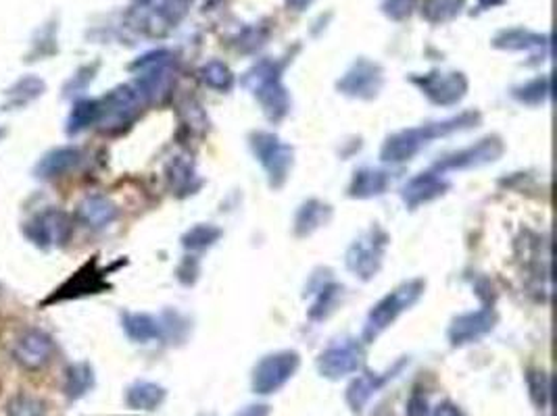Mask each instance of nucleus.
I'll list each match as a JSON object with an SVG mask.
<instances>
[{
	"label": "nucleus",
	"instance_id": "obj_1",
	"mask_svg": "<svg viewBox=\"0 0 557 416\" xmlns=\"http://www.w3.org/2000/svg\"><path fill=\"white\" fill-rule=\"evenodd\" d=\"M478 123H480V112L466 111V112H460L457 117L443 119V121L426 123V125H419V128L401 129L397 131V134H392L391 137H386L384 146H382L380 150V159L388 162V165H401V162L411 161L419 150H422L424 146H428L432 140H436V137H444V136L457 134V131L472 129Z\"/></svg>",
	"mask_w": 557,
	"mask_h": 416
},
{
	"label": "nucleus",
	"instance_id": "obj_2",
	"mask_svg": "<svg viewBox=\"0 0 557 416\" xmlns=\"http://www.w3.org/2000/svg\"><path fill=\"white\" fill-rule=\"evenodd\" d=\"M282 69L284 65L278 61H259L250 67L242 78V86L259 100L263 115L269 121H282L291 111V96H288L284 84H282Z\"/></svg>",
	"mask_w": 557,
	"mask_h": 416
},
{
	"label": "nucleus",
	"instance_id": "obj_3",
	"mask_svg": "<svg viewBox=\"0 0 557 416\" xmlns=\"http://www.w3.org/2000/svg\"><path fill=\"white\" fill-rule=\"evenodd\" d=\"M426 281L424 279H409L394 287L391 294L378 300L369 311L366 325H363V339L372 344L397 320L401 314L416 304V302L424 295Z\"/></svg>",
	"mask_w": 557,
	"mask_h": 416
},
{
	"label": "nucleus",
	"instance_id": "obj_4",
	"mask_svg": "<svg viewBox=\"0 0 557 416\" xmlns=\"http://www.w3.org/2000/svg\"><path fill=\"white\" fill-rule=\"evenodd\" d=\"M131 71H138L134 87L140 94L144 103H155L167 96L175 79L173 54L169 50H155L140 56L130 65Z\"/></svg>",
	"mask_w": 557,
	"mask_h": 416
},
{
	"label": "nucleus",
	"instance_id": "obj_5",
	"mask_svg": "<svg viewBox=\"0 0 557 416\" xmlns=\"http://www.w3.org/2000/svg\"><path fill=\"white\" fill-rule=\"evenodd\" d=\"M250 150L266 169L267 181L274 190L286 184L294 162V150L291 144L280 140L272 131H253L249 137Z\"/></svg>",
	"mask_w": 557,
	"mask_h": 416
},
{
	"label": "nucleus",
	"instance_id": "obj_6",
	"mask_svg": "<svg viewBox=\"0 0 557 416\" xmlns=\"http://www.w3.org/2000/svg\"><path fill=\"white\" fill-rule=\"evenodd\" d=\"M386 245H388L386 231H382L378 225L369 227L367 231H363L361 236L349 245L347 256H344L347 269L357 277V279L361 281L374 279L382 267V261H384Z\"/></svg>",
	"mask_w": 557,
	"mask_h": 416
},
{
	"label": "nucleus",
	"instance_id": "obj_7",
	"mask_svg": "<svg viewBox=\"0 0 557 416\" xmlns=\"http://www.w3.org/2000/svg\"><path fill=\"white\" fill-rule=\"evenodd\" d=\"M144 100L134 86H117L106 96L98 100L97 128L105 134H115L134 121L140 112Z\"/></svg>",
	"mask_w": 557,
	"mask_h": 416
},
{
	"label": "nucleus",
	"instance_id": "obj_8",
	"mask_svg": "<svg viewBox=\"0 0 557 416\" xmlns=\"http://www.w3.org/2000/svg\"><path fill=\"white\" fill-rule=\"evenodd\" d=\"M299 367L300 356L294 350H280L263 356L253 369V379H250L253 392L257 395H272L280 392L297 375Z\"/></svg>",
	"mask_w": 557,
	"mask_h": 416
},
{
	"label": "nucleus",
	"instance_id": "obj_9",
	"mask_svg": "<svg viewBox=\"0 0 557 416\" xmlns=\"http://www.w3.org/2000/svg\"><path fill=\"white\" fill-rule=\"evenodd\" d=\"M366 361V350L363 345L353 337L338 339L332 345H328L317 358V370L324 379L338 381L342 377H349L357 373L363 367Z\"/></svg>",
	"mask_w": 557,
	"mask_h": 416
},
{
	"label": "nucleus",
	"instance_id": "obj_10",
	"mask_svg": "<svg viewBox=\"0 0 557 416\" xmlns=\"http://www.w3.org/2000/svg\"><path fill=\"white\" fill-rule=\"evenodd\" d=\"M411 84L438 106L460 104L468 94V78L460 71H430L426 75H413Z\"/></svg>",
	"mask_w": 557,
	"mask_h": 416
},
{
	"label": "nucleus",
	"instance_id": "obj_11",
	"mask_svg": "<svg viewBox=\"0 0 557 416\" xmlns=\"http://www.w3.org/2000/svg\"><path fill=\"white\" fill-rule=\"evenodd\" d=\"M503 153H505L503 140H501L499 136H486L472 144V146L443 156L441 161H436L435 171L449 173V171H466V169H478L499 161Z\"/></svg>",
	"mask_w": 557,
	"mask_h": 416
},
{
	"label": "nucleus",
	"instance_id": "obj_12",
	"mask_svg": "<svg viewBox=\"0 0 557 416\" xmlns=\"http://www.w3.org/2000/svg\"><path fill=\"white\" fill-rule=\"evenodd\" d=\"M73 231L72 217L59 208H48L25 225V236L34 245L42 250L61 248L69 242Z\"/></svg>",
	"mask_w": 557,
	"mask_h": 416
},
{
	"label": "nucleus",
	"instance_id": "obj_13",
	"mask_svg": "<svg viewBox=\"0 0 557 416\" xmlns=\"http://www.w3.org/2000/svg\"><path fill=\"white\" fill-rule=\"evenodd\" d=\"M384 86V73L378 62L357 59L347 73L336 81L338 92L349 98L374 100Z\"/></svg>",
	"mask_w": 557,
	"mask_h": 416
},
{
	"label": "nucleus",
	"instance_id": "obj_14",
	"mask_svg": "<svg viewBox=\"0 0 557 416\" xmlns=\"http://www.w3.org/2000/svg\"><path fill=\"white\" fill-rule=\"evenodd\" d=\"M497 312L493 308H480V311L460 314L451 320L449 325V342L453 348H461V345L476 344L478 339L488 336L497 325Z\"/></svg>",
	"mask_w": 557,
	"mask_h": 416
},
{
	"label": "nucleus",
	"instance_id": "obj_15",
	"mask_svg": "<svg viewBox=\"0 0 557 416\" xmlns=\"http://www.w3.org/2000/svg\"><path fill=\"white\" fill-rule=\"evenodd\" d=\"M55 354V342L46 331L28 329L17 337L13 358L28 370H40Z\"/></svg>",
	"mask_w": 557,
	"mask_h": 416
},
{
	"label": "nucleus",
	"instance_id": "obj_16",
	"mask_svg": "<svg viewBox=\"0 0 557 416\" xmlns=\"http://www.w3.org/2000/svg\"><path fill=\"white\" fill-rule=\"evenodd\" d=\"M405 362L407 361H399L392 369H388L386 373H374V370H363V373L357 375L355 379L349 383V387H347V404H349L350 411L359 414L363 408L367 406V402L372 400L374 395L378 394L388 381H392L394 377H397L399 370L405 367Z\"/></svg>",
	"mask_w": 557,
	"mask_h": 416
},
{
	"label": "nucleus",
	"instance_id": "obj_17",
	"mask_svg": "<svg viewBox=\"0 0 557 416\" xmlns=\"http://www.w3.org/2000/svg\"><path fill=\"white\" fill-rule=\"evenodd\" d=\"M447 190L449 181L443 178V173H436L432 169V171H424L407 181L403 190H401V198H403V203L409 208H418L441 198Z\"/></svg>",
	"mask_w": 557,
	"mask_h": 416
},
{
	"label": "nucleus",
	"instance_id": "obj_18",
	"mask_svg": "<svg viewBox=\"0 0 557 416\" xmlns=\"http://www.w3.org/2000/svg\"><path fill=\"white\" fill-rule=\"evenodd\" d=\"M105 287H109L105 281V273L97 267V261H90L86 267H81L78 273H75L72 279L65 283V286L56 289V294L53 295V298H48V302L80 298V295L97 294Z\"/></svg>",
	"mask_w": 557,
	"mask_h": 416
},
{
	"label": "nucleus",
	"instance_id": "obj_19",
	"mask_svg": "<svg viewBox=\"0 0 557 416\" xmlns=\"http://www.w3.org/2000/svg\"><path fill=\"white\" fill-rule=\"evenodd\" d=\"M84 161V154H81L80 148L75 146H63L55 148L44 156V159L38 162L36 167V178L38 179H59L65 178L72 171H75Z\"/></svg>",
	"mask_w": 557,
	"mask_h": 416
},
{
	"label": "nucleus",
	"instance_id": "obj_20",
	"mask_svg": "<svg viewBox=\"0 0 557 416\" xmlns=\"http://www.w3.org/2000/svg\"><path fill=\"white\" fill-rule=\"evenodd\" d=\"M75 214H78L80 223L86 225L88 229H105L117 219L119 211L111 198L103 196V194H92V196L81 200Z\"/></svg>",
	"mask_w": 557,
	"mask_h": 416
},
{
	"label": "nucleus",
	"instance_id": "obj_21",
	"mask_svg": "<svg viewBox=\"0 0 557 416\" xmlns=\"http://www.w3.org/2000/svg\"><path fill=\"white\" fill-rule=\"evenodd\" d=\"M391 186V175L384 169L363 167L353 173V179L349 184V196L355 200L378 198Z\"/></svg>",
	"mask_w": 557,
	"mask_h": 416
},
{
	"label": "nucleus",
	"instance_id": "obj_22",
	"mask_svg": "<svg viewBox=\"0 0 557 416\" xmlns=\"http://www.w3.org/2000/svg\"><path fill=\"white\" fill-rule=\"evenodd\" d=\"M332 217V208L322 203V200H307V203L300 204L297 211V217H294V233L299 237H307L311 233H316L319 227H324L328 223Z\"/></svg>",
	"mask_w": 557,
	"mask_h": 416
},
{
	"label": "nucleus",
	"instance_id": "obj_23",
	"mask_svg": "<svg viewBox=\"0 0 557 416\" xmlns=\"http://www.w3.org/2000/svg\"><path fill=\"white\" fill-rule=\"evenodd\" d=\"M122 325L131 342L138 344H148L153 339H159L163 337V331H165V327L159 320L144 312H123Z\"/></svg>",
	"mask_w": 557,
	"mask_h": 416
},
{
	"label": "nucleus",
	"instance_id": "obj_24",
	"mask_svg": "<svg viewBox=\"0 0 557 416\" xmlns=\"http://www.w3.org/2000/svg\"><path fill=\"white\" fill-rule=\"evenodd\" d=\"M165 173L169 187H172V192L178 194V196H184V194H192L197 190L198 184H194V181H197V173H194L190 156L186 154L173 156V159L169 161Z\"/></svg>",
	"mask_w": 557,
	"mask_h": 416
},
{
	"label": "nucleus",
	"instance_id": "obj_25",
	"mask_svg": "<svg viewBox=\"0 0 557 416\" xmlns=\"http://www.w3.org/2000/svg\"><path fill=\"white\" fill-rule=\"evenodd\" d=\"M165 387H161L159 383L153 381H136L134 386L128 387L125 392V402L134 411H155L163 404L165 400Z\"/></svg>",
	"mask_w": 557,
	"mask_h": 416
},
{
	"label": "nucleus",
	"instance_id": "obj_26",
	"mask_svg": "<svg viewBox=\"0 0 557 416\" xmlns=\"http://www.w3.org/2000/svg\"><path fill=\"white\" fill-rule=\"evenodd\" d=\"M94 387V370L88 362L69 364L65 370V395L69 400H80Z\"/></svg>",
	"mask_w": 557,
	"mask_h": 416
},
{
	"label": "nucleus",
	"instance_id": "obj_27",
	"mask_svg": "<svg viewBox=\"0 0 557 416\" xmlns=\"http://www.w3.org/2000/svg\"><path fill=\"white\" fill-rule=\"evenodd\" d=\"M44 94V81L36 75H28V78L19 79L11 90H6V109H21L34 103Z\"/></svg>",
	"mask_w": 557,
	"mask_h": 416
},
{
	"label": "nucleus",
	"instance_id": "obj_28",
	"mask_svg": "<svg viewBox=\"0 0 557 416\" xmlns=\"http://www.w3.org/2000/svg\"><path fill=\"white\" fill-rule=\"evenodd\" d=\"M98 121V100L94 98H81L73 104L72 112L67 119V134L75 136L84 131Z\"/></svg>",
	"mask_w": 557,
	"mask_h": 416
},
{
	"label": "nucleus",
	"instance_id": "obj_29",
	"mask_svg": "<svg viewBox=\"0 0 557 416\" xmlns=\"http://www.w3.org/2000/svg\"><path fill=\"white\" fill-rule=\"evenodd\" d=\"M547 40L549 37L532 34V31L528 29H505L494 37L493 44L503 50H530V48L543 46V44H547Z\"/></svg>",
	"mask_w": 557,
	"mask_h": 416
},
{
	"label": "nucleus",
	"instance_id": "obj_30",
	"mask_svg": "<svg viewBox=\"0 0 557 416\" xmlns=\"http://www.w3.org/2000/svg\"><path fill=\"white\" fill-rule=\"evenodd\" d=\"M198 79L203 81L207 87L217 92H228L234 87V73L232 69L222 61H209L198 69Z\"/></svg>",
	"mask_w": 557,
	"mask_h": 416
},
{
	"label": "nucleus",
	"instance_id": "obj_31",
	"mask_svg": "<svg viewBox=\"0 0 557 416\" xmlns=\"http://www.w3.org/2000/svg\"><path fill=\"white\" fill-rule=\"evenodd\" d=\"M219 237H222V229H219V227L211 223H200L190 227V229L181 236V245L190 252H200L211 248Z\"/></svg>",
	"mask_w": 557,
	"mask_h": 416
},
{
	"label": "nucleus",
	"instance_id": "obj_32",
	"mask_svg": "<svg viewBox=\"0 0 557 416\" xmlns=\"http://www.w3.org/2000/svg\"><path fill=\"white\" fill-rule=\"evenodd\" d=\"M466 0H424L422 15L430 23H447L460 15Z\"/></svg>",
	"mask_w": 557,
	"mask_h": 416
},
{
	"label": "nucleus",
	"instance_id": "obj_33",
	"mask_svg": "<svg viewBox=\"0 0 557 416\" xmlns=\"http://www.w3.org/2000/svg\"><path fill=\"white\" fill-rule=\"evenodd\" d=\"M342 287L336 286V283H324L322 287L317 289V298L313 300V304L309 308V319L313 320H322L336 311L338 298H341Z\"/></svg>",
	"mask_w": 557,
	"mask_h": 416
},
{
	"label": "nucleus",
	"instance_id": "obj_34",
	"mask_svg": "<svg viewBox=\"0 0 557 416\" xmlns=\"http://www.w3.org/2000/svg\"><path fill=\"white\" fill-rule=\"evenodd\" d=\"M511 94L522 104H543L551 96V78L543 75V78L530 79L528 84L516 87Z\"/></svg>",
	"mask_w": 557,
	"mask_h": 416
},
{
	"label": "nucleus",
	"instance_id": "obj_35",
	"mask_svg": "<svg viewBox=\"0 0 557 416\" xmlns=\"http://www.w3.org/2000/svg\"><path fill=\"white\" fill-rule=\"evenodd\" d=\"M526 383H528V394L532 404L536 408H547L551 398V379L544 370H528L526 375Z\"/></svg>",
	"mask_w": 557,
	"mask_h": 416
},
{
	"label": "nucleus",
	"instance_id": "obj_36",
	"mask_svg": "<svg viewBox=\"0 0 557 416\" xmlns=\"http://www.w3.org/2000/svg\"><path fill=\"white\" fill-rule=\"evenodd\" d=\"M6 416H46V404L36 395L19 394L6 404Z\"/></svg>",
	"mask_w": 557,
	"mask_h": 416
},
{
	"label": "nucleus",
	"instance_id": "obj_37",
	"mask_svg": "<svg viewBox=\"0 0 557 416\" xmlns=\"http://www.w3.org/2000/svg\"><path fill=\"white\" fill-rule=\"evenodd\" d=\"M266 40H267V29L249 28L241 37H238V48H241L242 53H253V50L261 48L263 44H266Z\"/></svg>",
	"mask_w": 557,
	"mask_h": 416
},
{
	"label": "nucleus",
	"instance_id": "obj_38",
	"mask_svg": "<svg viewBox=\"0 0 557 416\" xmlns=\"http://www.w3.org/2000/svg\"><path fill=\"white\" fill-rule=\"evenodd\" d=\"M411 9H413V0H384V4H382L384 15L394 19V21H401V19L409 17Z\"/></svg>",
	"mask_w": 557,
	"mask_h": 416
},
{
	"label": "nucleus",
	"instance_id": "obj_39",
	"mask_svg": "<svg viewBox=\"0 0 557 416\" xmlns=\"http://www.w3.org/2000/svg\"><path fill=\"white\" fill-rule=\"evenodd\" d=\"M405 414L407 416H428V400H426L419 392H413L411 398L407 400Z\"/></svg>",
	"mask_w": 557,
	"mask_h": 416
},
{
	"label": "nucleus",
	"instance_id": "obj_40",
	"mask_svg": "<svg viewBox=\"0 0 557 416\" xmlns=\"http://www.w3.org/2000/svg\"><path fill=\"white\" fill-rule=\"evenodd\" d=\"M197 275H198L197 258H186V261L181 262V267L178 269L180 281L186 283V286H190V283L197 281Z\"/></svg>",
	"mask_w": 557,
	"mask_h": 416
},
{
	"label": "nucleus",
	"instance_id": "obj_41",
	"mask_svg": "<svg viewBox=\"0 0 557 416\" xmlns=\"http://www.w3.org/2000/svg\"><path fill=\"white\" fill-rule=\"evenodd\" d=\"M269 412H272V408L267 404H249L241 408L234 416H269Z\"/></svg>",
	"mask_w": 557,
	"mask_h": 416
},
{
	"label": "nucleus",
	"instance_id": "obj_42",
	"mask_svg": "<svg viewBox=\"0 0 557 416\" xmlns=\"http://www.w3.org/2000/svg\"><path fill=\"white\" fill-rule=\"evenodd\" d=\"M432 416H463V412L455 404H451V402H441V404L435 408Z\"/></svg>",
	"mask_w": 557,
	"mask_h": 416
},
{
	"label": "nucleus",
	"instance_id": "obj_43",
	"mask_svg": "<svg viewBox=\"0 0 557 416\" xmlns=\"http://www.w3.org/2000/svg\"><path fill=\"white\" fill-rule=\"evenodd\" d=\"M313 3H316V0H286V4L294 11H305L307 6H311Z\"/></svg>",
	"mask_w": 557,
	"mask_h": 416
},
{
	"label": "nucleus",
	"instance_id": "obj_44",
	"mask_svg": "<svg viewBox=\"0 0 557 416\" xmlns=\"http://www.w3.org/2000/svg\"><path fill=\"white\" fill-rule=\"evenodd\" d=\"M480 3V6L482 9H493V6H499V4H503L505 0H478Z\"/></svg>",
	"mask_w": 557,
	"mask_h": 416
}]
</instances>
